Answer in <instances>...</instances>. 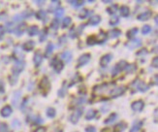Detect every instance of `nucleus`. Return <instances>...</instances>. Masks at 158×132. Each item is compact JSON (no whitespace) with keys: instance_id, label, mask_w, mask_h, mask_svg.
Returning <instances> with one entry per match:
<instances>
[{"instance_id":"nucleus-1","label":"nucleus","mask_w":158,"mask_h":132,"mask_svg":"<svg viewBox=\"0 0 158 132\" xmlns=\"http://www.w3.org/2000/svg\"><path fill=\"white\" fill-rule=\"evenodd\" d=\"M128 65V63L125 61V60H120L118 63L115 64V66L113 68V70H111V74H113L114 76L118 74L120 72L125 70V68H126V66Z\"/></svg>"},{"instance_id":"nucleus-2","label":"nucleus","mask_w":158,"mask_h":132,"mask_svg":"<svg viewBox=\"0 0 158 132\" xmlns=\"http://www.w3.org/2000/svg\"><path fill=\"white\" fill-rule=\"evenodd\" d=\"M23 68H24V62L22 60H17L15 65L13 66L12 72H13V74H14V75L18 76L23 70Z\"/></svg>"},{"instance_id":"nucleus-3","label":"nucleus","mask_w":158,"mask_h":132,"mask_svg":"<svg viewBox=\"0 0 158 132\" xmlns=\"http://www.w3.org/2000/svg\"><path fill=\"white\" fill-rule=\"evenodd\" d=\"M83 107H79L75 110V112L73 113V115L71 116L70 118V121L73 122V123H77L79 122V120H80L81 116L83 115Z\"/></svg>"},{"instance_id":"nucleus-4","label":"nucleus","mask_w":158,"mask_h":132,"mask_svg":"<svg viewBox=\"0 0 158 132\" xmlns=\"http://www.w3.org/2000/svg\"><path fill=\"white\" fill-rule=\"evenodd\" d=\"M51 66H52L55 69V71L56 73H60L63 69V62L61 60H58L57 58H54L51 61Z\"/></svg>"},{"instance_id":"nucleus-5","label":"nucleus","mask_w":158,"mask_h":132,"mask_svg":"<svg viewBox=\"0 0 158 132\" xmlns=\"http://www.w3.org/2000/svg\"><path fill=\"white\" fill-rule=\"evenodd\" d=\"M91 59V56L90 54H83V56H81L78 59V66L77 67H82V66L87 64Z\"/></svg>"},{"instance_id":"nucleus-6","label":"nucleus","mask_w":158,"mask_h":132,"mask_svg":"<svg viewBox=\"0 0 158 132\" xmlns=\"http://www.w3.org/2000/svg\"><path fill=\"white\" fill-rule=\"evenodd\" d=\"M125 87H117L114 89H111L110 91V95L111 97H113V98H115V97H118V96H120L122 95L124 92H125Z\"/></svg>"},{"instance_id":"nucleus-7","label":"nucleus","mask_w":158,"mask_h":132,"mask_svg":"<svg viewBox=\"0 0 158 132\" xmlns=\"http://www.w3.org/2000/svg\"><path fill=\"white\" fill-rule=\"evenodd\" d=\"M141 45H142V41H141V39H139V38H133V39H131V41L126 44V46H127V47L130 50L136 49L138 47H140Z\"/></svg>"},{"instance_id":"nucleus-8","label":"nucleus","mask_w":158,"mask_h":132,"mask_svg":"<svg viewBox=\"0 0 158 132\" xmlns=\"http://www.w3.org/2000/svg\"><path fill=\"white\" fill-rule=\"evenodd\" d=\"M144 107V102L143 100H137L131 104V108L135 112H141Z\"/></svg>"},{"instance_id":"nucleus-9","label":"nucleus","mask_w":158,"mask_h":132,"mask_svg":"<svg viewBox=\"0 0 158 132\" xmlns=\"http://www.w3.org/2000/svg\"><path fill=\"white\" fill-rule=\"evenodd\" d=\"M109 84H103V85H97V87L94 88L93 91L95 92L96 94H102L104 92H106V90L109 89Z\"/></svg>"},{"instance_id":"nucleus-10","label":"nucleus","mask_w":158,"mask_h":132,"mask_svg":"<svg viewBox=\"0 0 158 132\" xmlns=\"http://www.w3.org/2000/svg\"><path fill=\"white\" fill-rule=\"evenodd\" d=\"M13 113V109L11 106H9V105H7V106H4L1 111H0V115H1V117L3 118H9Z\"/></svg>"},{"instance_id":"nucleus-11","label":"nucleus","mask_w":158,"mask_h":132,"mask_svg":"<svg viewBox=\"0 0 158 132\" xmlns=\"http://www.w3.org/2000/svg\"><path fill=\"white\" fill-rule=\"evenodd\" d=\"M40 89H44V91H47L51 89V84H50V81L47 77H45L42 79V81L40 83Z\"/></svg>"},{"instance_id":"nucleus-12","label":"nucleus","mask_w":158,"mask_h":132,"mask_svg":"<svg viewBox=\"0 0 158 132\" xmlns=\"http://www.w3.org/2000/svg\"><path fill=\"white\" fill-rule=\"evenodd\" d=\"M136 83H137V85H136V88L138 90H140L142 92H144V91H147L149 87H148V85H147L144 82H142V81H139V80H136Z\"/></svg>"},{"instance_id":"nucleus-13","label":"nucleus","mask_w":158,"mask_h":132,"mask_svg":"<svg viewBox=\"0 0 158 132\" xmlns=\"http://www.w3.org/2000/svg\"><path fill=\"white\" fill-rule=\"evenodd\" d=\"M111 59H113V55H111V54L105 55L100 59V64L102 66H106V65H108L111 61Z\"/></svg>"},{"instance_id":"nucleus-14","label":"nucleus","mask_w":158,"mask_h":132,"mask_svg":"<svg viewBox=\"0 0 158 132\" xmlns=\"http://www.w3.org/2000/svg\"><path fill=\"white\" fill-rule=\"evenodd\" d=\"M151 16H152V13H151L150 11H146V12L142 13V14L138 15L137 19H139V21L144 22V21H148V19H149L151 18Z\"/></svg>"},{"instance_id":"nucleus-15","label":"nucleus","mask_w":158,"mask_h":132,"mask_svg":"<svg viewBox=\"0 0 158 132\" xmlns=\"http://www.w3.org/2000/svg\"><path fill=\"white\" fill-rule=\"evenodd\" d=\"M33 61H34V64L36 67H39V66L41 65L42 61H43V56L40 52H37L36 54L34 55L33 56Z\"/></svg>"},{"instance_id":"nucleus-16","label":"nucleus","mask_w":158,"mask_h":132,"mask_svg":"<svg viewBox=\"0 0 158 132\" xmlns=\"http://www.w3.org/2000/svg\"><path fill=\"white\" fill-rule=\"evenodd\" d=\"M32 15V12L31 11H24L22 12V14H19L18 16H16L14 18L15 21H21V19H27V18H30Z\"/></svg>"},{"instance_id":"nucleus-17","label":"nucleus","mask_w":158,"mask_h":132,"mask_svg":"<svg viewBox=\"0 0 158 132\" xmlns=\"http://www.w3.org/2000/svg\"><path fill=\"white\" fill-rule=\"evenodd\" d=\"M35 47V42L34 41H27L22 45V49L25 52H31Z\"/></svg>"},{"instance_id":"nucleus-18","label":"nucleus","mask_w":158,"mask_h":132,"mask_svg":"<svg viewBox=\"0 0 158 132\" xmlns=\"http://www.w3.org/2000/svg\"><path fill=\"white\" fill-rule=\"evenodd\" d=\"M25 23H21V24H18L17 27L13 30L15 32V34L16 35H18V36H21V35H22L23 34V32H24V29H25Z\"/></svg>"},{"instance_id":"nucleus-19","label":"nucleus","mask_w":158,"mask_h":132,"mask_svg":"<svg viewBox=\"0 0 158 132\" xmlns=\"http://www.w3.org/2000/svg\"><path fill=\"white\" fill-rule=\"evenodd\" d=\"M143 124H144V122L143 121H138V122H135L132 125V127H131L130 129V132H138L141 127L143 126Z\"/></svg>"},{"instance_id":"nucleus-20","label":"nucleus","mask_w":158,"mask_h":132,"mask_svg":"<svg viewBox=\"0 0 158 132\" xmlns=\"http://www.w3.org/2000/svg\"><path fill=\"white\" fill-rule=\"evenodd\" d=\"M100 23H101V17H100V16H97V15L92 16V17L90 18V19H89V22H88V23H89L90 25H93V26L98 25Z\"/></svg>"},{"instance_id":"nucleus-21","label":"nucleus","mask_w":158,"mask_h":132,"mask_svg":"<svg viewBox=\"0 0 158 132\" xmlns=\"http://www.w3.org/2000/svg\"><path fill=\"white\" fill-rule=\"evenodd\" d=\"M27 33H28L29 36H35V35H37L38 33H39L38 26H36V25H31V26H29V27L27 28Z\"/></svg>"},{"instance_id":"nucleus-22","label":"nucleus","mask_w":158,"mask_h":132,"mask_svg":"<svg viewBox=\"0 0 158 132\" xmlns=\"http://www.w3.org/2000/svg\"><path fill=\"white\" fill-rule=\"evenodd\" d=\"M126 128V123L125 122H118L115 125L114 132H123Z\"/></svg>"},{"instance_id":"nucleus-23","label":"nucleus","mask_w":158,"mask_h":132,"mask_svg":"<svg viewBox=\"0 0 158 132\" xmlns=\"http://www.w3.org/2000/svg\"><path fill=\"white\" fill-rule=\"evenodd\" d=\"M55 50V46L52 43H49L47 48H46V52H45V57H50L52 54V52Z\"/></svg>"},{"instance_id":"nucleus-24","label":"nucleus","mask_w":158,"mask_h":132,"mask_svg":"<svg viewBox=\"0 0 158 132\" xmlns=\"http://www.w3.org/2000/svg\"><path fill=\"white\" fill-rule=\"evenodd\" d=\"M117 118V114L114 113V114H111L106 120L104 121V123L105 124H111V123H114Z\"/></svg>"},{"instance_id":"nucleus-25","label":"nucleus","mask_w":158,"mask_h":132,"mask_svg":"<svg viewBox=\"0 0 158 132\" xmlns=\"http://www.w3.org/2000/svg\"><path fill=\"white\" fill-rule=\"evenodd\" d=\"M61 58L63 59L65 62H70L72 60V54L69 51L63 52L62 55H61Z\"/></svg>"},{"instance_id":"nucleus-26","label":"nucleus","mask_w":158,"mask_h":132,"mask_svg":"<svg viewBox=\"0 0 158 132\" xmlns=\"http://www.w3.org/2000/svg\"><path fill=\"white\" fill-rule=\"evenodd\" d=\"M35 17L36 19H41V21H44V19H47V13L44 10H39L36 14H35Z\"/></svg>"},{"instance_id":"nucleus-27","label":"nucleus","mask_w":158,"mask_h":132,"mask_svg":"<svg viewBox=\"0 0 158 132\" xmlns=\"http://www.w3.org/2000/svg\"><path fill=\"white\" fill-rule=\"evenodd\" d=\"M96 115H97V112L93 109H90L87 113V115H85V118H87V121H91L96 117Z\"/></svg>"},{"instance_id":"nucleus-28","label":"nucleus","mask_w":158,"mask_h":132,"mask_svg":"<svg viewBox=\"0 0 158 132\" xmlns=\"http://www.w3.org/2000/svg\"><path fill=\"white\" fill-rule=\"evenodd\" d=\"M108 35L110 38H117L118 36L121 35V31L120 29H113L108 33Z\"/></svg>"},{"instance_id":"nucleus-29","label":"nucleus","mask_w":158,"mask_h":132,"mask_svg":"<svg viewBox=\"0 0 158 132\" xmlns=\"http://www.w3.org/2000/svg\"><path fill=\"white\" fill-rule=\"evenodd\" d=\"M120 15H121V17H124V18H126L130 15V9L127 7V6H121Z\"/></svg>"},{"instance_id":"nucleus-30","label":"nucleus","mask_w":158,"mask_h":132,"mask_svg":"<svg viewBox=\"0 0 158 132\" xmlns=\"http://www.w3.org/2000/svg\"><path fill=\"white\" fill-rule=\"evenodd\" d=\"M60 1H58V0H52L51 2V7H50V10L51 12H55L57 8H59V6H60Z\"/></svg>"},{"instance_id":"nucleus-31","label":"nucleus","mask_w":158,"mask_h":132,"mask_svg":"<svg viewBox=\"0 0 158 132\" xmlns=\"http://www.w3.org/2000/svg\"><path fill=\"white\" fill-rule=\"evenodd\" d=\"M138 31H139V29H138L137 27H134V28H132V29H130V30L126 33L127 38H128V39H133V38L137 35Z\"/></svg>"},{"instance_id":"nucleus-32","label":"nucleus","mask_w":158,"mask_h":132,"mask_svg":"<svg viewBox=\"0 0 158 132\" xmlns=\"http://www.w3.org/2000/svg\"><path fill=\"white\" fill-rule=\"evenodd\" d=\"M69 3L73 6V8L75 9H79L80 7H82V6L84 4V1H78V0H75V1H69Z\"/></svg>"},{"instance_id":"nucleus-33","label":"nucleus","mask_w":158,"mask_h":132,"mask_svg":"<svg viewBox=\"0 0 158 132\" xmlns=\"http://www.w3.org/2000/svg\"><path fill=\"white\" fill-rule=\"evenodd\" d=\"M46 114H47L48 118H55V115H56V111H55V108H48V109H47V112H46Z\"/></svg>"},{"instance_id":"nucleus-34","label":"nucleus","mask_w":158,"mask_h":132,"mask_svg":"<svg viewBox=\"0 0 158 132\" xmlns=\"http://www.w3.org/2000/svg\"><path fill=\"white\" fill-rule=\"evenodd\" d=\"M98 41H97V38L95 36H89L87 40V46H93L95 44H97Z\"/></svg>"},{"instance_id":"nucleus-35","label":"nucleus","mask_w":158,"mask_h":132,"mask_svg":"<svg viewBox=\"0 0 158 132\" xmlns=\"http://www.w3.org/2000/svg\"><path fill=\"white\" fill-rule=\"evenodd\" d=\"M71 23H72V19H71L70 17H66V18H64L63 22H62V27H63V28H66V27H68V26H70Z\"/></svg>"},{"instance_id":"nucleus-36","label":"nucleus","mask_w":158,"mask_h":132,"mask_svg":"<svg viewBox=\"0 0 158 132\" xmlns=\"http://www.w3.org/2000/svg\"><path fill=\"white\" fill-rule=\"evenodd\" d=\"M151 32V26L148 25V24H146V25H144L143 26V28H142V33L144 35H148V33Z\"/></svg>"},{"instance_id":"nucleus-37","label":"nucleus","mask_w":158,"mask_h":132,"mask_svg":"<svg viewBox=\"0 0 158 132\" xmlns=\"http://www.w3.org/2000/svg\"><path fill=\"white\" fill-rule=\"evenodd\" d=\"M118 23H120V19H118L117 16L115 15H113L110 19V25H116Z\"/></svg>"},{"instance_id":"nucleus-38","label":"nucleus","mask_w":158,"mask_h":132,"mask_svg":"<svg viewBox=\"0 0 158 132\" xmlns=\"http://www.w3.org/2000/svg\"><path fill=\"white\" fill-rule=\"evenodd\" d=\"M90 15V11L89 10H87V9H83L82 12H81V14H80V19H87L88 16Z\"/></svg>"},{"instance_id":"nucleus-39","label":"nucleus","mask_w":158,"mask_h":132,"mask_svg":"<svg viewBox=\"0 0 158 132\" xmlns=\"http://www.w3.org/2000/svg\"><path fill=\"white\" fill-rule=\"evenodd\" d=\"M58 27H59V21L57 19H55L51 23V28L54 29V30H57Z\"/></svg>"},{"instance_id":"nucleus-40","label":"nucleus","mask_w":158,"mask_h":132,"mask_svg":"<svg viewBox=\"0 0 158 132\" xmlns=\"http://www.w3.org/2000/svg\"><path fill=\"white\" fill-rule=\"evenodd\" d=\"M21 95H22V92L21 91H16V93L14 94V97H13V103H14V105H17L18 104V99L21 98Z\"/></svg>"},{"instance_id":"nucleus-41","label":"nucleus","mask_w":158,"mask_h":132,"mask_svg":"<svg viewBox=\"0 0 158 132\" xmlns=\"http://www.w3.org/2000/svg\"><path fill=\"white\" fill-rule=\"evenodd\" d=\"M55 15L57 18H60V17H62V16L64 15V9H63V8H61V7L57 8V9L55 11Z\"/></svg>"},{"instance_id":"nucleus-42","label":"nucleus","mask_w":158,"mask_h":132,"mask_svg":"<svg viewBox=\"0 0 158 132\" xmlns=\"http://www.w3.org/2000/svg\"><path fill=\"white\" fill-rule=\"evenodd\" d=\"M117 10V5H113V6H111V7H109L107 9V12L109 13L110 15H115V13L116 12Z\"/></svg>"},{"instance_id":"nucleus-43","label":"nucleus","mask_w":158,"mask_h":132,"mask_svg":"<svg viewBox=\"0 0 158 132\" xmlns=\"http://www.w3.org/2000/svg\"><path fill=\"white\" fill-rule=\"evenodd\" d=\"M0 132H9V127L7 123H0Z\"/></svg>"},{"instance_id":"nucleus-44","label":"nucleus","mask_w":158,"mask_h":132,"mask_svg":"<svg viewBox=\"0 0 158 132\" xmlns=\"http://www.w3.org/2000/svg\"><path fill=\"white\" fill-rule=\"evenodd\" d=\"M125 70L127 71V73H133V72L136 70V65L134 64H130V65H127Z\"/></svg>"},{"instance_id":"nucleus-45","label":"nucleus","mask_w":158,"mask_h":132,"mask_svg":"<svg viewBox=\"0 0 158 132\" xmlns=\"http://www.w3.org/2000/svg\"><path fill=\"white\" fill-rule=\"evenodd\" d=\"M69 35H70L71 38H76L77 35H78V30H77V28H72V30L69 33Z\"/></svg>"},{"instance_id":"nucleus-46","label":"nucleus","mask_w":158,"mask_h":132,"mask_svg":"<svg viewBox=\"0 0 158 132\" xmlns=\"http://www.w3.org/2000/svg\"><path fill=\"white\" fill-rule=\"evenodd\" d=\"M47 34H48L47 29H45V31H43L42 34L40 35V42H43V41L46 40V39H47Z\"/></svg>"},{"instance_id":"nucleus-47","label":"nucleus","mask_w":158,"mask_h":132,"mask_svg":"<svg viewBox=\"0 0 158 132\" xmlns=\"http://www.w3.org/2000/svg\"><path fill=\"white\" fill-rule=\"evenodd\" d=\"M151 66L154 68H157L158 67V58L157 56H155L153 59H152V62H151Z\"/></svg>"},{"instance_id":"nucleus-48","label":"nucleus","mask_w":158,"mask_h":132,"mask_svg":"<svg viewBox=\"0 0 158 132\" xmlns=\"http://www.w3.org/2000/svg\"><path fill=\"white\" fill-rule=\"evenodd\" d=\"M151 84H152L153 85H158V76L157 75H154L152 77V79H151Z\"/></svg>"},{"instance_id":"nucleus-49","label":"nucleus","mask_w":158,"mask_h":132,"mask_svg":"<svg viewBox=\"0 0 158 132\" xmlns=\"http://www.w3.org/2000/svg\"><path fill=\"white\" fill-rule=\"evenodd\" d=\"M12 126L14 127V128H17V127H19L21 126V122H19L18 120H15V121H13L12 122Z\"/></svg>"},{"instance_id":"nucleus-50","label":"nucleus","mask_w":158,"mask_h":132,"mask_svg":"<svg viewBox=\"0 0 158 132\" xmlns=\"http://www.w3.org/2000/svg\"><path fill=\"white\" fill-rule=\"evenodd\" d=\"M148 54V50L147 49H142L137 52V56H146Z\"/></svg>"},{"instance_id":"nucleus-51","label":"nucleus","mask_w":158,"mask_h":132,"mask_svg":"<svg viewBox=\"0 0 158 132\" xmlns=\"http://www.w3.org/2000/svg\"><path fill=\"white\" fill-rule=\"evenodd\" d=\"M34 123L35 124H41V123H43V120L39 116H37L36 118H34Z\"/></svg>"},{"instance_id":"nucleus-52","label":"nucleus","mask_w":158,"mask_h":132,"mask_svg":"<svg viewBox=\"0 0 158 132\" xmlns=\"http://www.w3.org/2000/svg\"><path fill=\"white\" fill-rule=\"evenodd\" d=\"M78 101H76L75 103L76 104H83V103H85V97H81V98H79V99H77Z\"/></svg>"},{"instance_id":"nucleus-53","label":"nucleus","mask_w":158,"mask_h":132,"mask_svg":"<svg viewBox=\"0 0 158 132\" xmlns=\"http://www.w3.org/2000/svg\"><path fill=\"white\" fill-rule=\"evenodd\" d=\"M85 132H96V128L94 126H87L85 128Z\"/></svg>"},{"instance_id":"nucleus-54","label":"nucleus","mask_w":158,"mask_h":132,"mask_svg":"<svg viewBox=\"0 0 158 132\" xmlns=\"http://www.w3.org/2000/svg\"><path fill=\"white\" fill-rule=\"evenodd\" d=\"M5 92V87H4V84L0 81V94H2Z\"/></svg>"},{"instance_id":"nucleus-55","label":"nucleus","mask_w":158,"mask_h":132,"mask_svg":"<svg viewBox=\"0 0 158 132\" xmlns=\"http://www.w3.org/2000/svg\"><path fill=\"white\" fill-rule=\"evenodd\" d=\"M4 33H5V28H4V26L0 25V39H1V38L3 37Z\"/></svg>"},{"instance_id":"nucleus-56","label":"nucleus","mask_w":158,"mask_h":132,"mask_svg":"<svg viewBox=\"0 0 158 132\" xmlns=\"http://www.w3.org/2000/svg\"><path fill=\"white\" fill-rule=\"evenodd\" d=\"M27 102H28V98H25L23 100V102H22V107H21L22 111L25 109V106H26V104H27Z\"/></svg>"},{"instance_id":"nucleus-57","label":"nucleus","mask_w":158,"mask_h":132,"mask_svg":"<svg viewBox=\"0 0 158 132\" xmlns=\"http://www.w3.org/2000/svg\"><path fill=\"white\" fill-rule=\"evenodd\" d=\"M58 95H59V96H61V97H63V96H64V88L58 91Z\"/></svg>"},{"instance_id":"nucleus-58","label":"nucleus","mask_w":158,"mask_h":132,"mask_svg":"<svg viewBox=\"0 0 158 132\" xmlns=\"http://www.w3.org/2000/svg\"><path fill=\"white\" fill-rule=\"evenodd\" d=\"M157 112H158V110L155 109L154 110V122L155 123H157Z\"/></svg>"},{"instance_id":"nucleus-59","label":"nucleus","mask_w":158,"mask_h":132,"mask_svg":"<svg viewBox=\"0 0 158 132\" xmlns=\"http://www.w3.org/2000/svg\"><path fill=\"white\" fill-rule=\"evenodd\" d=\"M35 3L38 4L39 6H42V5H44L46 3V1H35Z\"/></svg>"},{"instance_id":"nucleus-60","label":"nucleus","mask_w":158,"mask_h":132,"mask_svg":"<svg viewBox=\"0 0 158 132\" xmlns=\"http://www.w3.org/2000/svg\"><path fill=\"white\" fill-rule=\"evenodd\" d=\"M45 131H46V129L44 127H40V128H38L35 132H45Z\"/></svg>"},{"instance_id":"nucleus-61","label":"nucleus","mask_w":158,"mask_h":132,"mask_svg":"<svg viewBox=\"0 0 158 132\" xmlns=\"http://www.w3.org/2000/svg\"><path fill=\"white\" fill-rule=\"evenodd\" d=\"M149 3L151 5H154V6H157V1H149Z\"/></svg>"},{"instance_id":"nucleus-62","label":"nucleus","mask_w":158,"mask_h":132,"mask_svg":"<svg viewBox=\"0 0 158 132\" xmlns=\"http://www.w3.org/2000/svg\"><path fill=\"white\" fill-rule=\"evenodd\" d=\"M157 19H158V17H157V16H155V18H154V22H155V23H156V24L158 23V21H157Z\"/></svg>"},{"instance_id":"nucleus-63","label":"nucleus","mask_w":158,"mask_h":132,"mask_svg":"<svg viewBox=\"0 0 158 132\" xmlns=\"http://www.w3.org/2000/svg\"><path fill=\"white\" fill-rule=\"evenodd\" d=\"M111 1H103V3H105V4H109V3H111Z\"/></svg>"}]
</instances>
